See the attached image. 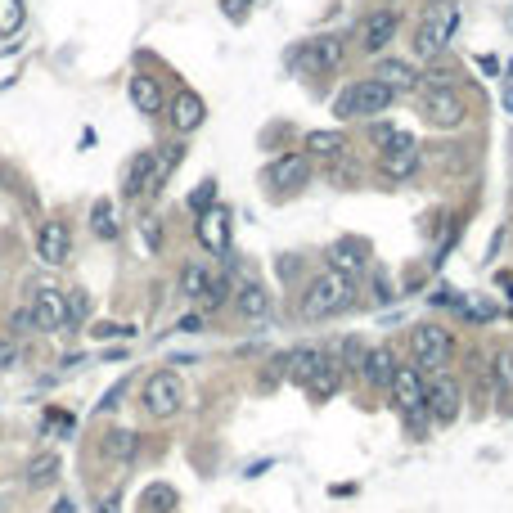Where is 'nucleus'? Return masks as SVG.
Masks as SVG:
<instances>
[{
  "instance_id": "1",
  "label": "nucleus",
  "mask_w": 513,
  "mask_h": 513,
  "mask_svg": "<svg viewBox=\"0 0 513 513\" xmlns=\"http://www.w3.org/2000/svg\"><path fill=\"white\" fill-rule=\"evenodd\" d=\"M392 99H396L392 86H383L378 77H360L333 95V117H338V122H369V117L387 113Z\"/></svg>"
},
{
  "instance_id": "2",
  "label": "nucleus",
  "mask_w": 513,
  "mask_h": 513,
  "mask_svg": "<svg viewBox=\"0 0 513 513\" xmlns=\"http://www.w3.org/2000/svg\"><path fill=\"white\" fill-rule=\"evenodd\" d=\"M356 306V284L338 270H320L311 284L302 288V315L306 320H329V315H342Z\"/></svg>"
},
{
  "instance_id": "3",
  "label": "nucleus",
  "mask_w": 513,
  "mask_h": 513,
  "mask_svg": "<svg viewBox=\"0 0 513 513\" xmlns=\"http://www.w3.org/2000/svg\"><path fill=\"white\" fill-rule=\"evenodd\" d=\"M459 27V9L450 5V0H437V5L423 9L419 27H414V59L419 63H437L441 50L450 45V36H455Z\"/></svg>"
},
{
  "instance_id": "4",
  "label": "nucleus",
  "mask_w": 513,
  "mask_h": 513,
  "mask_svg": "<svg viewBox=\"0 0 513 513\" xmlns=\"http://www.w3.org/2000/svg\"><path fill=\"white\" fill-rule=\"evenodd\" d=\"M342 54H347L342 36H311V41H302L288 54V63H293L302 77H333V72L342 68Z\"/></svg>"
},
{
  "instance_id": "5",
  "label": "nucleus",
  "mask_w": 513,
  "mask_h": 513,
  "mask_svg": "<svg viewBox=\"0 0 513 513\" xmlns=\"http://www.w3.org/2000/svg\"><path fill=\"white\" fill-rule=\"evenodd\" d=\"M410 351L423 374H441V369L450 365V356H455V338H450V329H441V324H414Z\"/></svg>"
},
{
  "instance_id": "6",
  "label": "nucleus",
  "mask_w": 513,
  "mask_h": 513,
  "mask_svg": "<svg viewBox=\"0 0 513 513\" xmlns=\"http://www.w3.org/2000/svg\"><path fill=\"white\" fill-rule=\"evenodd\" d=\"M144 410L153 419H176L185 410V383H180L176 369H158V374L144 378Z\"/></svg>"
},
{
  "instance_id": "7",
  "label": "nucleus",
  "mask_w": 513,
  "mask_h": 513,
  "mask_svg": "<svg viewBox=\"0 0 513 513\" xmlns=\"http://www.w3.org/2000/svg\"><path fill=\"white\" fill-rule=\"evenodd\" d=\"M261 180H266V189H275V194H297V189H306V180H311V153H279V158L261 171Z\"/></svg>"
},
{
  "instance_id": "8",
  "label": "nucleus",
  "mask_w": 513,
  "mask_h": 513,
  "mask_svg": "<svg viewBox=\"0 0 513 513\" xmlns=\"http://www.w3.org/2000/svg\"><path fill=\"white\" fill-rule=\"evenodd\" d=\"M392 396H396V410H401L405 419H414V414L428 410V378H423V369L419 365H396Z\"/></svg>"
},
{
  "instance_id": "9",
  "label": "nucleus",
  "mask_w": 513,
  "mask_h": 513,
  "mask_svg": "<svg viewBox=\"0 0 513 513\" xmlns=\"http://www.w3.org/2000/svg\"><path fill=\"white\" fill-rule=\"evenodd\" d=\"M230 225H234V216H230V207H221V203H212L203 216H194L198 243H203L207 257H230Z\"/></svg>"
},
{
  "instance_id": "10",
  "label": "nucleus",
  "mask_w": 513,
  "mask_h": 513,
  "mask_svg": "<svg viewBox=\"0 0 513 513\" xmlns=\"http://www.w3.org/2000/svg\"><path fill=\"white\" fill-rule=\"evenodd\" d=\"M396 27H401V14H396V9H374V14L365 18V23H360V32H356V45L365 54H383L387 45L396 41Z\"/></svg>"
},
{
  "instance_id": "11",
  "label": "nucleus",
  "mask_w": 513,
  "mask_h": 513,
  "mask_svg": "<svg viewBox=\"0 0 513 513\" xmlns=\"http://www.w3.org/2000/svg\"><path fill=\"white\" fill-rule=\"evenodd\" d=\"M423 117L432 126H441V131H450V126H459L468 117V108L450 86H432V90H423Z\"/></svg>"
},
{
  "instance_id": "12",
  "label": "nucleus",
  "mask_w": 513,
  "mask_h": 513,
  "mask_svg": "<svg viewBox=\"0 0 513 513\" xmlns=\"http://www.w3.org/2000/svg\"><path fill=\"white\" fill-rule=\"evenodd\" d=\"M32 320L41 333H63L72 329L68 320V297H63V288H36L32 297Z\"/></svg>"
},
{
  "instance_id": "13",
  "label": "nucleus",
  "mask_w": 513,
  "mask_h": 513,
  "mask_svg": "<svg viewBox=\"0 0 513 513\" xmlns=\"http://www.w3.org/2000/svg\"><path fill=\"white\" fill-rule=\"evenodd\" d=\"M234 293V311L243 315V320H261V315H270V288L261 284L257 275H243L239 284H230Z\"/></svg>"
},
{
  "instance_id": "14",
  "label": "nucleus",
  "mask_w": 513,
  "mask_h": 513,
  "mask_svg": "<svg viewBox=\"0 0 513 513\" xmlns=\"http://www.w3.org/2000/svg\"><path fill=\"white\" fill-rule=\"evenodd\" d=\"M36 257L45 261V266H63V261L72 257V234L63 221H45L41 230H36Z\"/></svg>"
},
{
  "instance_id": "15",
  "label": "nucleus",
  "mask_w": 513,
  "mask_h": 513,
  "mask_svg": "<svg viewBox=\"0 0 513 513\" xmlns=\"http://www.w3.org/2000/svg\"><path fill=\"white\" fill-rule=\"evenodd\" d=\"M324 257H329V270L356 279L360 270H365V261H369V243L365 239H338L329 252H324Z\"/></svg>"
},
{
  "instance_id": "16",
  "label": "nucleus",
  "mask_w": 513,
  "mask_h": 513,
  "mask_svg": "<svg viewBox=\"0 0 513 513\" xmlns=\"http://www.w3.org/2000/svg\"><path fill=\"white\" fill-rule=\"evenodd\" d=\"M167 117H171V126H176V135H194L198 126H203V117H207V104L194 95V90H180V95L171 99Z\"/></svg>"
},
{
  "instance_id": "17",
  "label": "nucleus",
  "mask_w": 513,
  "mask_h": 513,
  "mask_svg": "<svg viewBox=\"0 0 513 513\" xmlns=\"http://www.w3.org/2000/svg\"><path fill=\"white\" fill-rule=\"evenodd\" d=\"M149 189H158L153 185V149H140V153H131V162H126V171H122V194L140 198V194H149Z\"/></svg>"
},
{
  "instance_id": "18",
  "label": "nucleus",
  "mask_w": 513,
  "mask_h": 513,
  "mask_svg": "<svg viewBox=\"0 0 513 513\" xmlns=\"http://www.w3.org/2000/svg\"><path fill=\"white\" fill-rule=\"evenodd\" d=\"M126 95H131L135 113H144V117H158L162 113V81L158 77H144V72H135V77L126 81Z\"/></svg>"
},
{
  "instance_id": "19",
  "label": "nucleus",
  "mask_w": 513,
  "mask_h": 513,
  "mask_svg": "<svg viewBox=\"0 0 513 513\" xmlns=\"http://www.w3.org/2000/svg\"><path fill=\"white\" fill-rule=\"evenodd\" d=\"M360 374H365L369 387H392V374H396L392 347H369V351H360Z\"/></svg>"
},
{
  "instance_id": "20",
  "label": "nucleus",
  "mask_w": 513,
  "mask_h": 513,
  "mask_svg": "<svg viewBox=\"0 0 513 513\" xmlns=\"http://www.w3.org/2000/svg\"><path fill=\"white\" fill-rule=\"evenodd\" d=\"M428 414L437 423H450L459 414V383H450V378H432L428 383Z\"/></svg>"
},
{
  "instance_id": "21",
  "label": "nucleus",
  "mask_w": 513,
  "mask_h": 513,
  "mask_svg": "<svg viewBox=\"0 0 513 513\" xmlns=\"http://www.w3.org/2000/svg\"><path fill=\"white\" fill-rule=\"evenodd\" d=\"M414 171H419V144L378 153V176L383 180H414Z\"/></svg>"
},
{
  "instance_id": "22",
  "label": "nucleus",
  "mask_w": 513,
  "mask_h": 513,
  "mask_svg": "<svg viewBox=\"0 0 513 513\" xmlns=\"http://www.w3.org/2000/svg\"><path fill=\"white\" fill-rule=\"evenodd\" d=\"M212 279H216V270L207 266V261H185V266H180V293L189 297V302H203L207 297V288H212Z\"/></svg>"
},
{
  "instance_id": "23",
  "label": "nucleus",
  "mask_w": 513,
  "mask_h": 513,
  "mask_svg": "<svg viewBox=\"0 0 513 513\" xmlns=\"http://www.w3.org/2000/svg\"><path fill=\"white\" fill-rule=\"evenodd\" d=\"M338 387H342V365H338V360H329V356H324L320 365H315V374L306 378V392H311V396H320V401H329V396L338 392Z\"/></svg>"
},
{
  "instance_id": "24",
  "label": "nucleus",
  "mask_w": 513,
  "mask_h": 513,
  "mask_svg": "<svg viewBox=\"0 0 513 513\" xmlns=\"http://www.w3.org/2000/svg\"><path fill=\"white\" fill-rule=\"evenodd\" d=\"M54 477H59V455H54V450H41V455H32V459H27V473H23V482L32 486V491H41V486H50Z\"/></svg>"
},
{
  "instance_id": "25",
  "label": "nucleus",
  "mask_w": 513,
  "mask_h": 513,
  "mask_svg": "<svg viewBox=\"0 0 513 513\" xmlns=\"http://www.w3.org/2000/svg\"><path fill=\"white\" fill-rule=\"evenodd\" d=\"M374 77L383 81V86H392V90H410L414 81H419V72H414L410 63H401V59H378Z\"/></svg>"
},
{
  "instance_id": "26",
  "label": "nucleus",
  "mask_w": 513,
  "mask_h": 513,
  "mask_svg": "<svg viewBox=\"0 0 513 513\" xmlns=\"http://www.w3.org/2000/svg\"><path fill=\"white\" fill-rule=\"evenodd\" d=\"M99 450H104L108 459H135V450H140V432H126V428H113L104 441H99Z\"/></svg>"
},
{
  "instance_id": "27",
  "label": "nucleus",
  "mask_w": 513,
  "mask_h": 513,
  "mask_svg": "<svg viewBox=\"0 0 513 513\" xmlns=\"http://www.w3.org/2000/svg\"><path fill=\"white\" fill-rule=\"evenodd\" d=\"M90 230L99 234V239L104 243H113L117 234H122V225H117V216H113V203H108V198H99L95 207H90Z\"/></svg>"
},
{
  "instance_id": "28",
  "label": "nucleus",
  "mask_w": 513,
  "mask_h": 513,
  "mask_svg": "<svg viewBox=\"0 0 513 513\" xmlns=\"http://www.w3.org/2000/svg\"><path fill=\"white\" fill-rule=\"evenodd\" d=\"M369 140H374L378 149L387 153V149H410L414 135L401 131V126H392V122H374V126H369Z\"/></svg>"
},
{
  "instance_id": "29",
  "label": "nucleus",
  "mask_w": 513,
  "mask_h": 513,
  "mask_svg": "<svg viewBox=\"0 0 513 513\" xmlns=\"http://www.w3.org/2000/svg\"><path fill=\"white\" fill-rule=\"evenodd\" d=\"M320 360H324V351L302 347V351H293V356H284V365H288V374H293V383L306 387V378L315 374V365H320Z\"/></svg>"
},
{
  "instance_id": "30",
  "label": "nucleus",
  "mask_w": 513,
  "mask_h": 513,
  "mask_svg": "<svg viewBox=\"0 0 513 513\" xmlns=\"http://www.w3.org/2000/svg\"><path fill=\"white\" fill-rule=\"evenodd\" d=\"M347 149V135L342 131H306V153H324V158H338Z\"/></svg>"
},
{
  "instance_id": "31",
  "label": "nucleus",
  "mask_w": 513,
  "mask_h": 513,
  "mask_svg": "<svg viewBox=\"0 0 513 513\" xmlns=\"http://www.w3.org/2000/svg\"><path fill=\"white\" fill-rule=\"evenodd\" d=\"M23 23H27V5H23V0H0V36L23 32Z\"/></svg>"
},
{
  "instance_id": "32",
  "label": "nucleus",
  "mask_w": 513,
  "mask_h": 513,
  "mask_svg": "<svg viewBox=\"0 0 513 513\" xmlns=\"http://www.w3.org/2000/svg\"><path fill=\"white\" fill-rule=\"evenodd\" d=\"M212 203H216V180H203V185H198L194 194H189V212H194V216H203Z\"/></svg>"
},
{
  "instance_id": "33",
  "label": "nucleus",
  "mask_w": 513,
  "mask_h": 513,
  "mask_svg": "<svg viewBox=\"0 0 513 513\" xmlns=\"http://www.w3.org/2000/svg\"><path fill=\"white\" fill-rule=\"evenodd\" d=\"M144 504H149L153 513H171V504H176V491H171V486H149V491H144Z\"/></svg>"
},
{
  "instance_id": "34",
  "label": "nucleus",
  "mask_w": 513,
  "mask_h": 513,
  "mask_svg": "<svg viewBox=\"0 0 513 513\" xmlns=\"http://www.w3.org/2000/svg\"><path fill=\"white\" fill-rule=\"evenodd\" d=\"M63 297H68V320H72V324L86 320V315H90V297H86V288H68Z\"/></svg>"
},
{
  "instance_id": "35",
  "label": "nucleus",
  "mask_w": 513,
  "mask_h": 513,
  "mask_svg": "<svg viewBox=\"0 0 513 513\" xmlns=\"http://www.w3.org/2000/svg\"><path fill=\"white\" fill-rule=\"evenodd\" d=\"M252 5H257V0H221V14L230 18V23H243V18L252 14Z\"/></svg>"
},
{
  "instance_id": "36",
  "label": "nucleus",
  "mask_w": 513,
  "mask_h": 513,
  "mask_svg": "<svg viewBox=\"0 0 513 513\" xmlns=\"http://www.w3.org/2000/svg\"><path fill=\"white\" fill-rule=\"evenodd\" d=\"M495 383H500L504 392L513 387V356H509V351H500V356H495Z\"/></svg>"
},
{
  "instance_id": "37",
  "label": "nucleus",
  "mask_w": 513,
  "mask_h": 513,
  "mask_svg": "<svg viewBox=\"0 0 513 513\" xmlns=\"http://www.w3.org/2000/svg\"><path fill=\"white\" fill-rule=\"evenodd\" d=\"M27 324H36L32 320V306H27V311H14V315H9V338H23V333H27Z\"/></svg>"
},
{
  "instance_id": "38",
  "label": "nucleus",
  "mask_w": 513,
  "mask_h": 513,
  "mask_svg": "<svg viewBox=\"0 0 513 513\" xmlns=\"http://www.w3.org/2000/svg\"><path fill=\"white\" fill-rule=\"evenodd\" d=\"M90 333H95V338H135L131 324H95Z\"/></svg>"
},
{
  "instance_id": "39",
  "label": "nucleus",
  "mask_w": 513,
  "mask_h": 513,
  "mask_svg": "<svg viewBox=\"0 0 513 513\" xmlns=\"http://www.w3.org/2000/svg\"><path fill=\"white\" fill-rule=\"evenodd\" d=\"M122 396H126V378H122V383H113V387H108V392H104V401H99V410H117V405H122Z\"/></svg>"
},
{
  "instance_id": "40",
  "label": "nucleus",
  "mask_w": 513,
  "mask_h": 513,
  "mask_svg": "<svg viewBox=\"0 0 513 513\" xmlns=\"http://www.w3.org/2000/svg\"><path fill=\"white\" fill-rule=\"evenodd\" d=\"M432 302H437V306H464V297H459L450 284H441L437 293H432Z\"/></svg>"
},
{
  "instance_id": "41",
  "label": "nucleus",
  "mask_w": 513,
  "mask_h": 513,
  "mask_svg": "<svg viewBox=\"0 0 513 513\" xmlns=\"http://www.w3.org/2000/svg\"><path fill=\"white\" fill-rule=\"evenodd\" d=\"M14 360H18V347H14V338H5L0 342V369H14Z\"/></svg>"
},
{
  "instance_id": "42",
  "label": "nucleus",
  "mask_w": 513,
  "mask_h": 513,
  "mask_svg": "<svg viewBox=\"0 0 513 513\" xmlns=\"http://www.w3.org/2000/svg\"><path fill=\"white\" fill-rule=\"evenodd\" d=\"M176 329H180V333H198V329H203V315H185Z\"/></svg>"
},
{
  "instance_id": "43",
  "label": "nucleus",
  "mask_w": 513,
  "mask_h": 513,
  "mask_svg": "<svg viewBox=\"0 0 513 513\" xmlns=\"http://www.w3.org/2000/svg\"><path fill=\"white\" fill-rule=\"evenodd\" d=\"M504 108H509V113H513V81H509V86H504Z\"/></svg>"
},
{
  "instance_id": "44",
  "label": "nucleus",
  "mask_w": 513,
  "mask_h": 513,
  "mask_svg": "<svg viewBox=\"0 0 513 513\" xmlns=\"http://www.w3.org/2000/svg\"><path fill=\"white\" fill-rule=\"evenodd\" d=\"M0 513H9V509H5V504H0Z\"/></svg>"
}]
</instances>
